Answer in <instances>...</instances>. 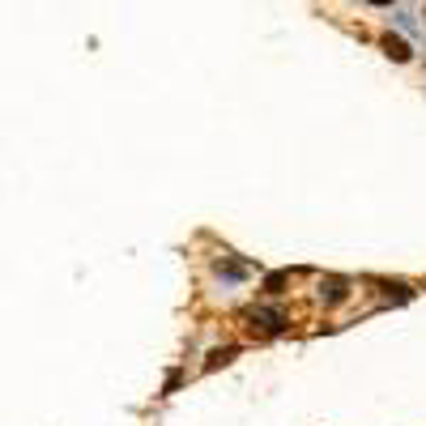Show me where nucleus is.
<instances>
[{
  "mask_svg": "<svg viewBox=\"0 0 426 426\" xmlns=\"http://www.w3.org/2000/svg\"><path fill=\"white\" fill-rule=\"evenodd\" d=\"M230 358H235V350H213V354H209V371H213V367H226Z\"/></svg>",
  "mask_w": 426,
  "mask_h": 426,
  "instance_id": "nucleus-2",
  "label": "nucleus"
},
{
  "mask_svg": "<svg viewBox=\"0 0 426 426\" xmlns=\"http://www.w3.org/2000/svg\"><path fill=\"white\" fill-rule=\"evenodd\" d=\"M371 4H393V0H371Z\"/></svg>",
  "mask_w": 426,
  "mask_h": 426,
  "instance_id": "nucleus-3",
  "label": "nucleus"
},
{
  "mask_svg": "<svg viewBox=\"0 0 426 426\" xmlns=\"http://www.w3.org/2000/svg\"><path fill=\"white\" fill-rule=\"evenodd\" d=\"M384 51H388V60H397V64H405V60H410V43H405V38H397V34H384Z\"/></svg>",
  "mask_w": 426,
  "mask_h": 426,
  "instance_id": "nucleus-1",
  "label": "nucleus"
}]
</instances>
